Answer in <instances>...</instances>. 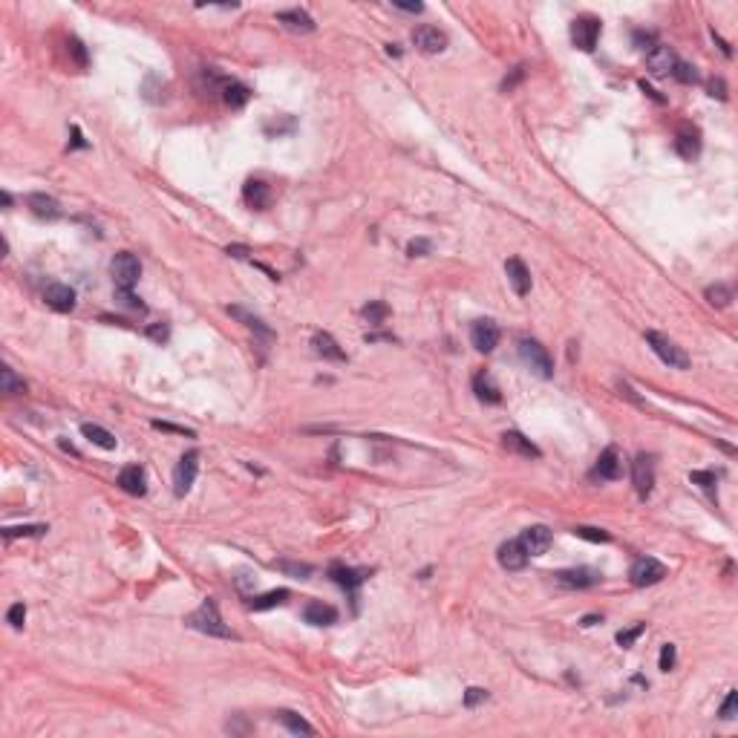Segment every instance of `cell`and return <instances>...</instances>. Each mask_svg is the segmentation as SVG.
I'll list each match as a JSON object with an SVG mask.
<instances>
[{"instance_id":"6f0895ef","label":"cell","mask_w":738,"mask_h":738,"mask_svg":"<svg viewBox=\"0 0 738 738\" xmlns=\"http://www.w3.org/2000/svg\"><path fill=\"white\" fill-rule=\"evenodd\" d=\"M387 52H390V55H395V58L401 55V49H395V44H390V46H387Z\"/></svg>"},{"instance_id":"e575fe53","label":"cell","mask_w":738,"mask_h":738,"mask_svg":"<svg viewBox=\"0 0 738 738\" xmlns=\"http://www.w3.org/2000/svg\"><path fill=\"white\" fill-rule=\"evenodd\" d=\"M574 537L588 540V542H612V534H609V531L592 528V525H577V528H574Z\"/></svg>"},{"instance_id":"484cf974","label":"cell","mask_w":738,"mask_h":738,"mask_svg":"<svg viewBox=\"0 0 738 738\" xmlns=\"http://www.w3.org/2000/svg\"><path fill=\"white\" fill-rule=\"evenodd\" d=\"M277 21L285 26V29H291V32H315V21H312V15H306L303 9H288V12H277Z\"/></svg>"},{"instance_id":"83f0119b","label":"cell","mask_w":738,"mask_h":738,"mask_svg":"<svg viewBox=\"0 0 738 738\" xmlns=\"http://www.w3.org/2000/svg\"><path fill=\"white\" fill-rule=\"evenodd\" d=\"M81 433H84V438H90L101 450H116V445H118L116 435L110 430H104L101 424H81Z\"/></svg>"},{"instance_id":"7c38bea8","label":"cell","mask_w":738,"mask_h":738,"mask_svg":"<svg viewBox=\"0 0 738 738\" xmlns=\"http://www.w3.org/2000/svg\"><path fill=\"white\" fill-rule=\"evenodd\" d=\"M470 343L476 346V352H493L499 346V326L493 320H473L470 326Z\"/></svg>"},{"instance_id":"11a10c76","label":"cell","mask_w":738,"mask_h":738,"mask_svg":"<svg viewBox=\"0 0 738 738\" xmlns=\"http://www.w3.org/2000/svg\"><path fill=\"white\" fill-rule=\"evenodd\" d=\"M72 147H87V141L81 138V130H79V127H72Z\"/></svg>"},{"instance_id":"f35d334b","label":"cell","mask_w":738,"mask_h":738,"mask_svg":"<svg viewBox=\"0 0 738 738\" xmlns=\"http://www.w3.org/2000/svg\"><path fill=\"white\" fill-rule=\"evenodd\" d=\"M675 660H678V649L672 646V643H667L660 649V657H657V667H660V672H669L672 667H675Z\"/></svg>"},{"instance_id":"52a82bcc","label":"cell","mask_w":738,"mask_h":738,"mask_svg":"<svg viewBox=\"0 0 738 738\" xmlns=\"http://www.w3.org/2000/svg\"><path fill=\"white\" fill-rule=\"evenodd\" d=\"M196 473H199V453H196V450H188V453L179 459L176 470H173V490H176V496H185V493L193 487Z\"/></svg>"},{"instance_id":"5b68a950","label":"cell","mask_w":738,"mask_h":738,"mask_svg":"<svg viewBox=\"0 0 738 738\" xmlns=\"http://www.w3.org/2000/svg\"><path fill=\"white\" fill-rule=\"evenodd\" d=\"M600 32H603V24L595 15H582V18H577L571 24V41L582 52H595L597 41H600Z\"/></svg>"},{"instance_id":"9a60e30c","label":"cell","mask_w":738,"mask_h":738,"mask_svg":"<svg viewBox=\"0 0 738 738\" xmlns=\"http://www.w3.org/2000/svg\"><path fill=\"white\" fill-rule=\"evenodd\" d=\"M646 61H649V69L654 72V76H672V69H675V64H678V55H675L669 46L654 44V46L646 52Z\"/></svg>"},{"instance_id":"836d02e7","label":"cell","mask_w":738,"mask_h":738,"mask_svg":"<svg viewBox=\"0 0 738 738\" xmlns=\"http://www.w3.org/2000/svg\"><path fill=\"white\" fill-rule=\"evenodd\" d=\"M0 390H4L6 395H21V393H26V381L24 378H18L15 375V369H4V373H0Z\"/></svg>"},{"instance_id":"ab89813d","label":"cell","mask_w":738,"mask_h":738,"mask_svg":"<svg viewBox=\"0 0 738 738\" xmlns=\"http://www.w3.org/2000/svg\"><path fill=\"white\" fill-rule=\"evenodd\" d=\"M643 632H646V623H637V626H632V629H623V632H617V643H620L623 649H629V646H635V640H637Z\"/></svg>"},{"instance_id":"7a4b0ae2","label":"cell","mask_w":738,"mask_h":738,"mask_svg":"<svg viewBox=\"0 0 738 738\" xmlns=\"http://www.w3.org/2000/svg\"><path fill=\"white\" fill-rule=\"evenodd\" d=\"M646 343L652 346V352L667 363L669 369H689V355L672 340V338H667V335H660V332H646Z\"/></svg>"},{"instance_id":"8d00e7d4","label":"cell","mask_w":738,"mask_h":738,"mask_svg":"<svg viewBox=\"0 0 738 738\" xmlns=\"http://www.w3.org/2000/svg\"><path fill=\"white\" fill-rule=\"evenodd\" d=\"M390 315V309H387V303H381V300H373V303H366L363 306V318L369 320V323H384V318Z\"/></svg>"},{"instance_id":"f1b7e54d","label":"cell","mask_w":738,"mask_h":738,"mask_svg":"<svg viewBox=\"0 0 738 738\" xmlns=\"http://www.w3.org/2000/svg\"><path fill=\"white\" fill-rule=\"evenodd\" d=\"M288 597H291L288 588H274V592H266V595H260V597H251V600H248V609H251V612H268V609H274V606H283Z\"/></svg>"},{"instance_id":"8fae6325","label":"cell","mask_w":738,"mask_h":738,"mask_svg":"<svg viewBox=\"0 0 738 738\" xmlns=\"http://www.w3.org/2000/svg\"><path fill=\"white\" fill-rule=\"evenodd\" d=\"M373 574L369 568H349V565H332L329 568V577L338 582V585H343L346 592H349V597H352V603H358V585Z\"/></svg>"},{"instance_id":"d590c367","label":"cell","mask_w":738,"mask_h":738,"mask_svg":"<svg viewBox=\"0 0 738 738\" xmlns=\"http://www.w3.org/2000/svg\"><path fill=\"white\" fill-rule=\"evenodd\" d=\"M49 528L46 525H9V528H4V537L6 540H15V537H41V534H46Z\"/></svg>"},{"instance_id":"816d5d0a","label":"cell","mask_w":738,"mask_h":738,"mask_svg":"<svg viewBox=\"0 0 738 738\" xmlns=\"http://www.w3.org/2000/svg\"><path fill=\"white\" fill-rule=\"evenodd\" d=\"M147 335H151L153 340H168V326H165V323H156V326L147 329Z\"/></svg>"},{"instance_id":"f546056e","label":"cell","mask_w":738,"mask_h":738,"mask_svg":"<svg viewBox=\"0 0 738 738\" xmlns=\"http://www.w3.org/2000/svg\"><path fill=\"white\" fill-rule=\"evenodd\" d=\"M223 98H226V104H228V107L240 110V107H246V104H248L251 90H248L243 81H226V84H223Z\"/></svg>"},{"instance_id":"b9f144b4","label":"cell","mask_w":738,"mask_h":738,"mask_svg":"<svg viewBox=\"0 0 738 738\" xmlns=\"http://www.w3.org/2000/svg\"><path fill=\"white\" fill-rule=\"evenodd\" d=\"M525 79V64H520V66H513V72L510 76H505V81H502V93H510L516 84H520Z\"/></svg>"},{"instance_id":"cb8c5ba5","label":"cell","mask_w":738,"mask_h":738,"mask_svg":"<svg viewBox=\"0 0 738 738\" xmlns=\"http://www.w3.org/2000/svg\"><path fill=\"white\" fill-rule=\"evenodd\" d=\"M26 205L32 208V213L35 216H41V219H58L64 211H61V205H58V199L55 196H49V193H29V199H26Z\"/></svg>"},{"instance_id":"9c48e42d","label":"cell","mask_w":738,"mask_h":738,"mask_svg":"<svg viewBox=\"0 0 738 738\" xmlns=\"http://www.w3.org/2000/svg\"><path fill=\"white\" fill-rule=\"evenodd\" d=\"M632 482H635V490H637L640 499H646L652 493V487H654V462H652V456L640 453L632 462Z\"/></svg>"},{"instance_id":"c3c4849f","label":"cell","mask_w":738,"mask_h":738,"mask_svg":"<svg viewBox=\"0 0 738 738\" xmlns=\"http://www.w3.org/2000/svg\"><path fill=\"white\" fill-rule=\"evenodd\" d=\"M153 427H156V430H162V433H176V435H188V438H193V430H188V427H176V424H168V421H153Z\"/></svg>"},{"instance_id":"277c9868","label":"cell","mask_w":738,"mask_h":738,"mask_svg":"<svg viewBox=\"0 0 738 738\" xmlns=\"http://www.w3.org/2000/svg\"><path fill=\"white\" fill-rule=\"evenodd\" d=\"M110 271H113V283H116V291H133V285L138 283L141 277V263L136 254L130 251H121L113 257L110 263Z\"/></svg>"},{"instance_id":"4316f807","label":"cell","mask_w":738,"mask_h":738,"mask_svg":"<svg viewBox=\"0 0 738 738\" xmlns=\"http://www.w3.org/2000/svg\"><path fill=\"white\" fill-rule=\"evenodd\" d=\"M473 393H476V398H479L482 404H499V401H502V390L493 384V378H490L487 373L473 375Z\"/></svg>"},{"instance_id":"7402d4cb","label":"cell","mask_w":738,"mask_h":738,"mask_svg":"<svg viewBox=\"0 0 738 738\" xmlns=\"http://www.w3.org/2000/svg\"><path fill=\"white\" fill-rule=\"evenodd\" d=\"M243 199H246L248 208L266 211V208L271 205V188H268L266 182H260V179H248L246 188H243Z\"/></svg>"},{"instance_id":"ee69618b","label":"cell","mask_w":738,"mask_h":738,"mask_svg":"<svg viewBox=\"0 0 738 738\" xmlns=\"http://www.w3.org/2000/svg\"><path fill=\"white\" fill-rule=\"evenodd\" d=\"M695 485H701L704 490H712L715 487V473L712 470H692V476H689Z\"/></svg>"},{"instance_id":"ffe728a7","label":"cell","mask_w":738,"mask_h":738,"mask_svg":"<svg viewBox=\"0 0 738 738\" xmlns=\"http://www.w3.org/2000/svg\"><path fill=\"white\" fill-rule=\"evenodd\" d=\"M118 487L130 496H144L147 493V476H144V467L138 465H127L121 473H118Z\"/></svg>"},{"instance_id":"ba28073f","label":"cell","mask_w":738,"mask_h":738,"mask_svg":"<svg viewBox=\"0 0 738 738\" xmlns=\"http://www.w3.org/2000/svg\"><path fill=\"white\" fill-rule=\"evenodd\" d=\"M413 44L421 49V52H427V55H438V52H445L448 49V35L441 32L438 26H415L413 29Z\"/></svg>"},{"instance_id":"8992f818","label":"cell","mask_w":738,"mask_h":738,"mask_svg":"<svg viewBox=\"0 0 738 738\" xmlns=\"http://www.w3.org/2000/svg\"><path fill=\"white\" fill-rule=\"evenodd\" d=\"M663 577H667V565H663L660 560H654V557H637V560L632 562V568H629V580H632V585H637V588L657 585Z\"/></svg>"},{"instance_id":"1f68e13d","label":"cell","mask_w":738,"mask_h":738,"mask_svg":"<svg viewBox=\"0 0 738 738\" xmlns=\"http://www.w3.org/2000/svg\"><path fill=\"white\" fill-rule=\"evenodd\" d=\"M280 724H283V727H288L294 735H315V727H312L303 715L291 712V709H283V712H280Z\"/></svg>"},{"instance_id":"603a6c76","label":"cell","mask_w":738,"mask_h":738,"mask_svg":"<svg viewBox=\"0 0 738 738\" xmlns=\"http://www.w3.org/2000/svg\"><path fill=\"white\" fill-rule=\"evenodd\" d=\"M228 315H231L234 320H240L246 329H251L254 335H260L263 340H268V343L274 340V332H271V329L263 323V318H257L254 312H248V309H243V306H228Z\"/></svg>"},{"instance_id":"30bf717a","label":"cell","mask_w":738,"mask_h":738,"mask_svg":"<svg viewBox=\"0 0 738 738\" xmlns=\"http://www.w3.org/2000/svg\"><path fill=\"white\" fill-rule=\"evenodd\" d=\"M44 300H46L49 309L66 315V312L76 309V288H69L66 283H49L44 288Z\"/></svg>"},{"instance_id":"d4e9b609","label":"cell","mask_w":738,"mask_h":738,"mask_svg":"<svg viewBox=\"0 0 738 738\" xmlns=\"http://www.w3.org/2000/svg\"><path fill=\"white\" fill-rule=\"evenodd\" d=\"M312 346H315V352H318L320 358H326V360H335V363H343V360H346V352L340 349V343H338L329 332H318V335L312 338Z\"/></svg>"},{"instance_id":"681fc988","label":"cell","mask_w":738,"mask_h":738,"mask_svg":"<svg viewBox=\"0 0 738 738\" xmlns=\"http://www.w3.org/2000/svg\"><path fill=\"white\" fill-rule=\"evenodd\" d=\"M407 254H410V257H424V254H430V240H413V243L407 246Z\"/></svg>"},{"instance_id":"db71d44e","label":"cell","mask_w":738,"mask_h":738,"mask_svg":"<svg viewBox=\"0 0 738 738\" xmlns=\"http://www.w3.org/2000/svg\"><path fill=\"white\" fill-rule=\"evenodd\" d=\"M395 9H401V12H413V15L424 12V6H421V4H395Z\"/></svg>"},{"instance_id":"5bb4252c","label":"cell","mask_w":738,"mask_h":738,"mask_svg":"<svg viewBox=\"0 0 738 738\" xmlns=\"http://www.w3.org/2000/svg\"><path fill=\"white\" fill-rule=\"evenodd\" d=\"M496 557H499V565H502L505 571H522V568L528 565V551L522 548L520 540L502 542L499 551H496Z\"/></svg>"},{"instance_id":"ac0fdd59","label":"cell","mask_w":738,"mask_h":738,"mask_svg":"<svg viewBox=\"0 0 738 738\" xmlns=\"http://www.w3.org/2000/svg\"><path fill=\"white\" fill-rule=\"evenodd\" d=\"M502 448L510 450V453H520V456H525V459H540V456H542V450L534 445L531 438H525L520 430H507V433L502 435Z\"/></svg>"},{"instance_id":"7bdbcfd3","label":"cell","mask_w":738,"mask_h":738,"mask_svg":"<svg viewBox=\"0 0 738 738\" xmlns=\"http://www.w3.org/2000/svg\"><path fill=\"white\" fill-rule=\"evenodd\" d=\"M735 704H738V692L729 689L727 698H724V704H721V718H724V721H732V718H735Z\"/></svg>"},{"instance_id":"e0dca14e","label":"cell","mask_w":738,"mask_h":738,"mask_svg":"<svg viewBox=\"0 0 738 738\" xmlns=\"http://www.w3.org/2000/svg\"><path fill=\"white\" fill-rule=\"evenodd\" d=\"M505 274H507L510 288L520 294V298H525V294L531 291V271H528V266H525L520 257H510V260L505 263Z\"/></svg>"},{"instance_id":"4dcf8cb0","label":"cell","mask_w":738,"mask_h":738,"mask_svg":"<svg viewBox=\"0 0 738 738\" xmlns=\"http://www.w3.org/2000/svg\"><path fill=\"white\" fill-rule=\"evenodd\" d=\"M675 151L684 156V159H695L698 153H701V138H698V133L692 130H681L678 133V138H675Z\"/></svg>"},{"instance_id":"d6a6232c","label":"cell","mask_w":738,"mask_h":738,"mask_svg":"<svg viewBox=\"0 0 738 738\" xmlns=\"http://www.w3.org/2000/svg\"><path fill=\"white\" fill-rule=\"evenodd\" d=\"M704 298H707L712 306H718V309H727V306L732 303V288H729V285H724V283H715V285H707Z\"/></svg>"},{"instance_id":"f6af8a7d","label":"cell","mask_w":738,"mask_h":738,"mask_svg":"<svg viewBox=\"0 0 738 738\" xmlns=\"http://www.w3.org/2000/svg\"><path fill=\"white\" fill-rule=\"evenodd\" d=\"M6 620L12 623V629H21L24 620H26V606H24V603H15V606L9 609V615H6Z\"/></svg>"},{"instance_id":"4fadbf2b","label":"cell","mask_w":738,"mask_h":738,"mask_svg":"<svg viewBox=\"0 0 738 738\" xmlns=\"http://www.w3.org/2000/svg\"><path fill=\"white\" fill-rule=\"evenodd\" d=\"M554 577L562 588H592L603 580L597 568H565V571H557Z\"/></svg>"},{"instance_id":"9f6ffc18","label":"cell","mask_w":738,"mask_h":738,"mask_svg":"<svg viewBox=\"0 0 738 738\" xmlns=\"http://www.w3.org/2000/svg\"><path fill=\"white\" fill-rule=\"evenodd\" d=\"M595 623H600V617H597V615H588V617H582V626H595Z\"/></svg>"},{"instance_id":"f5cc1de1","label":"cell","mask_w":738,"mask_h":738,"mask_svg":"<svg viewBox=\"0 0 738 738\" xmlns=\"http://www.w3.org/2000/svg\"><path fill=\"white\" fill-rule=\"evenodd\" d=\"M635 44H637V49H640V52H649V49H652V46H649V44H652V35L635 32Z\"/></svg>"},{"instance_id":"2e32d148","label":"cell","mask_w":738,"mask_h":738,"mask_svg":"<svg viewBox=\"0 0 738 738\" xmlns=\"http://www.w3.org/2000/svg\"><path fill=\"white\" fill-rule=\"evenodd\" d=\"M551 531L545 528V525H531V528H525L522 531V537H520V542H522V548L528 551V557H540V554H545L548 548H551Z\"/></svg>"},{"instance_id":"d6986e66","label":"cell","mask_w":738,"mask_h":738,"mask_svg":"<svg viewBox=\"0 0 738 738\" xmlns=\"http://www.w3.org/2000/svg\"><path fill=\"white\" fill-rule=\"evenodd\" d=\"M620 470H623L620 453H617L615 448H606V450L600 453V459H597V465H595L592 476H595V479H600V482H612V479H617V476H620Z\"/></svg>"},{"instance_id":"3957f363","label":"cell","mask_w":738,"mask_h":738,"mask_svg":"<svg viewBox=\"0 0 738 738\" xmlns=\"http://www.w3.org/2000/svg\"><path fill=\"white\" fill-rule=\"evenodd\" d=\"M520 358L525 360V366L531 369L534 375H540V378H551V375H554V360H551L548 349H545L540 340L522 338V340H520Z\"/></svg>"},{"instance_id":"44dd1931","label":"cell","mask_w":738,"mask_h":738,"mask_svg":"<svg viewBox=\"0 0 738 738\" xmlns=\"http://www.w3.org/2000/svg\"><path fill=\"white\" fill-rule=\"evenodd\" d=\"M303 620L309 626H332V623H338V609L323 600H312L303 609Z\"/></svg>"},{"instance_id":"7dc6e473","label":"cell","mask_w":738,"mask_h":738,"mask_svg":"<svg viewBox=\"0 0 738 738\" xmlns=\"http://www.w3.org/2000/svg\"><path fill=\"white\" fill-rule=\"evenodd\" d=\"M482 701H487V689L470 687V689L465 692V707H476V704H482Z\"/></svg>"},{"instance_id":"f907efd6","label":"cell","mask_w":738,"mask_h":738,"mask_svg":"<svg viewBox=\"0 0 738 738\" xmlns=\"http://www.w3.org/2000/svg\"><path fill=\"white\" fill-rule=\"evenodd\" d=\"M709 96H718L721 101L727 98V84L721 81V79H715V81H709Z\"/></svg>"},{"instance_id":"74e56055","label":"cell","mask_w":738,"mask_h":738,"mask_svg":"<svg viewBox=\"0 0 738 738\" xmlns=\"http://www.w3.org/2000/svg\"><path fill=\"white\" fill-rule=\"evenodd\" d=\"M672 76H675L678 81H684V84H695V81H698V69H695L692 64H687V61H681V58H678V64H675V69H672Z\"/></svg>"},{"instance_id":"60d3db41","label":"cell","mask_w":738,"mask_h":738,"mask_svg":"<svg viewBox=\"0 0 738 738\" xmlns=\"http://www.w3.org/2000/svg\"><path fill=\"white\" fill-rule=\"evenodd\" d=\"M277 568L280 571H285V574H291V577H309L312 574V565H300V562H288V560H280L277 562Z\"/></svg>"},{"instance_id":"bcb514c9","label":"cell","mask_w":738,"mask_h":738,"mask_svg":"<svg viewBox=\"0 0 738 738\" xmlns=\"http://www.w3.org/2000/svg\"><path fill=\"white\" fill-rule=\"evenodd\" d=\"M66 46H69L72 58H76V61H79V66H87V49H84V44H81L79 38H72V41H69Z\"/></svg>"},{"instance_id":"6da1fadb","label":"cell","mask_w":738,"mask_h":738,"mask_svg":"<svg viewBox=\"0 0 738 738\" xmlns=\"http://www.w3.org/2000/svg\"><path fill=\"white\" fill-rule=\"evenodd\" d=\"M185 623L191 626V629H196V632H202V635H208V637H223V640H237V635L226 626V620L219 617V609H216V603L208 597L196 612H191L188 617H185Z\"/></svg>"}]
</instances>
